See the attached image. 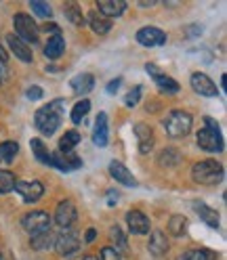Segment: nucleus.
<instances>
[{"label": "nucleus", "mask_w": 227, "mask_h": 260, "mask_svg": "<svg viewBox=\"0 0 227 260\" xmlns=\"http://www.w3.org/2000/svg\"><path fill=\"white\" fill-rule=\"evenodd\" d=\"M61 120H63V101L61 99L40 107L34 116V124L44 137L55 135L61 126Z\"/></svg>", "instance_id": "nucleus-1"}, {"label": "nucleus", "mask_w": 227, "mask_h": 260, "mask_svg": "<svg viewBox=\"0 0 227 260\" xmlns=\"http://www.w3.org/2000/svg\"><path fill=\"white\" fill-rule=\"evenodd\" d=\"M223 176H225V168L217 159H202L191 168V178L198 185H206V187L219 185L223 181Z\"/></svg>", "instance_id": "nucleus-2"}, {"label": "nucleus", "mask_w": 227, "mask_h": 260, "mask_svg": "<svg viewBox=\"0 0 227 260\" xmlns=\"http://www.w3.org/2000/svg\"><path fill=\"white\" fill-rule=\"evenodd\" d=\"M204 128L198 130L196 141H198V147L208 151V153H221L223 151V137H221V130L219 124L213 118H204Z\"/></svg>", "instance_id": "nucleus-3"}, {"label": "nucleus", "mask_w": 227, "mask_h": 260, "mask_svg": "<svg viewBox=\"0 0 227 260\" xmlns=\"http://www.w3.org/2000/svg\"><path fill=\"white\" fill-rule=\"evenodd\" d=\"M162 126H164L168 137H173V139H185L191 133L193 118H191V113H187L183 109H173L166 116V120H162Z\"/></svg>", "instance_id": "nucleus-4"}, {"label": "nucleus", "mask_w": 227, "mask_h": 260, "mask_svg": "<svg viewBox=\"0 0 227 260\" xmlns=\"http://www.w3.org/2000/svg\"><path fill=\"white\" fill-rule=\"evenodd\" d=\"M13 27H15V34H17L19 40H23L25 44L27 42H38V23L30 17V15L25 13H15V17H13Z\"/></svg>", "instance_id": "nucleus-5"}, {"label": "nucleus", "mask_w": 227, "mask_h": 260, "mask_svg": "<svg viewBox=\"0 0 227 260\" xmlns=\"http://www.w3.org/2000/svg\"><path fill=\"white\" fill-rule=\"evenodd\" d=\"M57 254L61 258H74L80 252V237L70 231V229H63L59 235H55V246Z\"/></svg>", "instance_id": "nucleus-6"}, {"label": "nucleus", "mask_w": 227, "mask_h": 260, "mask_svg": "<svg viewBox=\"0 0 227 260\" xmlns=\"http://www.w3.org/2000/svg\"><path fill=\"white\" fill-rule=\"evenodd\" d=\"M21 226L30 235L46 231V229H51V216H48V212H44V210H32V212H27L21 218Z\"/></svg>", "instance_id": "nucleus-7"}, {"label": "nucleus", "mask_w": 227, "mask_h": 260, "mask_svg": "<svg viewBox=\"0 0 227 260\" xmlns=\"http://www.w3.org/2000/svg\"><path fill=\"white\" fill-rule=\"evenodd\" d=\"M135 40L145 48H154V46H162L166 42V34L156 25H145V27L137 29Z\"/></svg>", "instance_id": "nucleus-8"}, {"label": "nucleus", "mask_w": 227, "mask_h": 260, "mask_svg": "<svg viewBox=\"0 0 227 260\" xmlns=\"http://www.w3.org/2000/svg\"><path fill=\"white\" fill-rule=\"evenodd\" d=\"M53 218H55V222L61 226V229H70V226L76 222V218H78V210H76L74 202L61 200L57 204V208H55V216Z\"/></svg>", "instance_id": "nucleus-9"}, {"label": "nucleus", "mask_w": 227, "mask_h": 260, "mask_svg": "<svg viewBox=\"0 0 227 260\" xmlns=\"http://www.w3.org/2000/svg\"><path fill=\"white\" fill-rule=\"evenodd\" d=\"M15 191L21 195L25 204H34L44 195V185L40 181H17L15 183Z\"/></svg>", "instance_id": "nucleus-10"}, {"label": "nucleus", "mask_w": 227, "mask_h": 260, "mask_svg": "<svg viewBox=\"0 0 227 260\" xmlns=\"http://www.w3.org/2000/svg\"><path fill=\"white\" fill-rule=\"evenodd\" d=\"M189 84H191V88L196 90L200 96H217V94H219L217 84H215L206 74H202V72L191 74V76H189Z\"/></svg>", "instance_id": "nucleus-11"}, {"label": "nucleus", "mask_w": 227, "mask_h": 260, "mask_svg": "<svg viewBox=\"0 0 227 260\" xmlns=\"http://www.w3.org/2000/svg\"><path fill=\"white\" fill-rule=\"evenodd\" d=\"M126 224H128V231L133 235H148L150 233V218L145 216L141 210H128L126 212Z\"/></svg>", "instance_id": "nucleus-12"}, {"label": "nucleus", "mask_w": 227, "mask_h": 260, "mask_svg": "<svg viewBox=\"0 0 227 260\" xmlns=\"http://www.w3.org/2000/svg\"><path fill=\"white\" fill-rule=\"evenodd\" d=\"M109 174H111V178L116 183H120L122 187H131V189H135L139 183H137V178L133 176V172L128 170L122 161H118V159H114V161H109Z\"/></svg>", "instance_id": "nucleus-13"}, {"label": "nucleus", "mask_w": 227, "mask_h": 260, "mask_svg": "<svg viewBox=\"0 0 227 260\" xmlns=\"http://www.w3.org/2000/svg\"><path fill=\"white\" fill-rule=\"evenodd\" d=\"M135 137H137V147H139V153H150L154 149V143H156V137H154V130L150 128V124H135Z\"/></svg>", "instance_id": "nucleus-14"}, {"label": "nucleus", "mask_w": 227, "mask_h": 260, "mask_svg": "<svg viewBox=\"0 0 227 260\" xmlns=\"http://www.w3.org/2000/svg\"><path fill=\"white\" fill-rule=\"evenodd\" d=\"M109 141V126H107V113L101 111L97 116V122H95V128H93V143L97 147H105Z\"/></svg>", "instance_id": "nucleus-15"}, {"label": "nucleus", "mask_w": 227, "mask_h": 260, "mask_svg": "<svg viewBox=\"0 0 227 260\" xmlns=\"http://www.w3.org/2000/svg\"><path fill=\"white\" fill-rule=\"evenodd\" d=\"M97 11H99L105 19H116L126 11V3L124 0H99Z\"/></svg>", "instance_id": "nucleus-16"}, {"label": "nucleus", "mask_w": 227, "mask_h": 260, "mask_svg": "<svg viewBox=\"0 0 227 260\" xmlns=\"http://www.w3.org/2000/svg\"><path fill=\"white\" fill-rule=\"evenodd\" d=\"M30 246H32V250H36V252H48L55 246V233L51 229L34 233L30 237Z\"/></svg>", "instance_id": "nucleus-17"}, {"label": "nucleus", "mask_w": 227, "mask_h": 260, "mask_svg": "<svg viewBox=\"0 0 227 260\" xmlns=\"http://www.w3.org/2000/svg\"><path fill=\"white\" fill-rule=\"evenodd\" d=\"M7 44H9V48H11V53H15V57H17L19 61H23V63H32V51H30V46L23 42V40H19L15 34H9L7 36Z\"/></svg>", "instance_id": "nucleus-18"}, {"label": "nucleus", "mask_w": 227, "mask_h": 260, "mask_svg": "<svg viewBox=\"0 0 227 260\" xmlns=\"http://www.w3.org/2000/svg\"><path fill=\"white\" fill-rule=\"evenodd\" d=\"M193 210H196V214L200 216V220H204L208 226H213V229H219V212L215 208H210L208 204L204 202H193Z\"/></svg>", "instance_id": "nucleus-19"}, {"label": "nucleus", "mask_w": 227, "mask_h": 260, "mask_svg": "<svg viewBox=\"0 0 227 260\" xmlns=\"http://www.w3.org/2000/svg\"><path fill=\"white\" fill-rule=\"evenodd\" d=\"M87 23L91 25V29L95 31L97 36H105L107 31L111 29V21H109V19H105L103 15H101L99 11H97V9H95V11H91V13L87 15Z\"/></svg>", "instance_id": "nucleus-20"}, {"label": "nucleus", "mask_w": 227, "mask_h": 260, "mask_svg": "<svg viewBox=\"0 0 227 260\" xmlns=\"http://www.w3.org/2000/svg\"><path fill=\"white\" fill-rule=\"evenodd\" d=\"M148 248H150V254H154V256L166 254V252H168V237L164 235V231H160V229L152 231Z\"/></svg>", "instance_id": "nucleus-21"}, {"label": "nucleus", "mask_w": 227, "mask_h": 260, "mask_svg": "<svg viewBox=\"0 0 227 260\" xmlns=\"http://www.w3.org/2000/svg\"><path fill=\"white\" fill-rule=\"evenodd\" d=\"M70 86L76 94H89L95 86V78H93V74H78L70 80Z\"/></svg>", "instance_id": "nucleus-22"}, {"label": "nucleus", "mask_w": 227, "mask_h": 260, "mask_svg": "<svg viewBox=\"0 0 227 260\" xmlns=\"http://www.w3.org/2000/svg\"><path fill=\"white\" fill-rule=\"evenodd\" d=\"M63 53H66V40H63V36L57 34V36H51V38H48V42H46V46H44V55H46V59L55 61V59H59Z\"/></svg>", "instance_id": "nucleus-23"}, {"label": "nucleus", "mask_w": 227, "mask_h": 260, "mask_svg": "<svg viewBox=\"0 0 227 260\" xmlns=\"http://www.w3.org/2000/svg\"><path fill=\"white\" fill-rule=\"evenodd\" d=\"M179 161H181V153L175 147H166L158 153V166H162V168H175Z\"/></svg>", "instance_id": "nucleus-24"}, {"label": "nucleus", "mask_w": 227, "mask_h": 260, "mask_svg": "<svg viewBox=\"0 0 227 260\" xmlns=\"http://www.w3.org/2000/svg\"><path fill=\"white\" fill-rule=\"evenodd\" d=\"M30 147H32V153H34V157L40 161V164L51 166V151H48V147H46V145L40 139H32L30 141Z\"/></svg>", "instance_id": "nucleus-25"}, {"label": "nucleus", "mask_w": 227, "mask_h": 260, "mask_svg": "<svg viewBox=\"0 0 227 260\" xmlns=\"http://www.w3.org/2000/svg\"><path fill=\"white\" fill-rule=\"evenodd\" d=\"M109 239H111V246H109V248H114L118 254H120V252H126L128 241H126V237H124V233H122V229H120L118 224L109 226Z\"/></svg>", "instance_id": "nucleus-26"}, {"label": "nucleus", "mask_w": 227, "mask_h": 260, "mask_svg": "<svg viewBox=\"0 0 227 260\" xmlns=\"http://www.w3.org/2000/svg\"><path fill=\"white\" fill-rule=\"evenodd\" d=\"M156 84H158V88L162 90V92H166V94H175V92H179V82H177L175 78H171V76H166V74H158L156 78Z\"/></svg>", "instance_id": "nucleus-27"}, {"label": "nucleus", "mask_w": 227, "mask_h": 260, "mask_svg": "<svg viewBox=\"0 0 227 260\" xmlns=\"http://www.w3.org/2000/svg\"><path fill=\"white\" fill-rule=\"evenodd\" d=\"M185 231H187V218H185L183 214L171 216V220H168V233H171L173 237H183Z\"/></svg>", "instance_id": "nucleus-28"}, {"label": "nucleus", "mask_w": 227, "mask_h": 260, "mask_svg": "<svg viewBox=\"0 0 227 260\" xmlns=\"http://www.w3.org/2000/svg\"><path fill=\"white\" fill-rule=\"evenodd\" d=\"M78 143H80V133H78V130H68V133L59 139V151L61 153L74 151V147Z\"/></svg>", "instance_id": "nucleus-29"}, {"label": "nucleus", "mask_w": 227, "mask_h": 260, "mask_svg": "<svg viewBox=\"0 0 227 260\" xmlns=\"http://www.w3.org/2000/svg\"><path fill=\"white\" fill-rule=\"evenodd\" d=\"M17 153H19V143H15V141H5V143H0V159L7 161V164L15 161Z\"/></svg>", "instance_id": "nucleus-30"}, {"label": "nucleus", "mask_w": 227, "mask_h": 260, "mask_svg": "<svg viewBox=\"0 0 227 260\" xmlns=\"http://www.w3.org/2000/svg\"><path fill=\"white\" fill-rule=\"evenodd\" d=\"M63 13H66V19H70V23L74 25H84L87 23V17L82 15V11H80V7L76 3H70L63 7Z\"/></svg>", "instance_id": "nucleus-31"}, {"label": "nucleus", "mask_w": 227, "mask_h": 260, "mask_svg": "<svg viewBox=\"0 0 227 260\" xmlns=\"http://www.w3.org/2000/svg\"><path fill=\"white\" fill-rule=\"evenodd\" d=\"M91 111V101L89 99H80L76 105H74V109H72V113H70V118H72V122L74 124H80L84 120V116Z\"/></svg>", "instance_id": "nucleus-32"}, {"label": "nucleus", "mask_w": 227, "mask_h": 260, "mask_svg": "<svg viewBox=\"0 0 227 260\" xmlns=\"http://www.w3.org/2000/svg\"><path fill=\"white\" fill-rule=\"evenodd\" d=\"M177 260H217V254L210 250H187Z\"/></svg>", "instance_id": "nucleus-33"}, {"label": "nucleus", "mask_w": 227, "mask_h": 260, "mask_svg": "<svg viewBox=\"0 0 227 260\" xmlns=\"http://www.w3.org/2000/svg\"><path fill=\"white\" fill-rule=\"evenodd\" d=\"M15 183H17V178L11 170H0V195L15 191Z\"/></svg>", "instance_id": "nucleus-34"}, {"label": "nucleus", "mask_w": 227, "mask_h": 260, "mask_svg": "<svg viewBox=\"0 0 227 260\" xmlns=\"http://www.w3.org/2000/svg\"><path fill=\"white\" fill-rule=\"evenodd\" d=\"M32 7V13L38 15L40 19H51V15H53V9L48 7V3H42V0H32L30 3Z\"/></svg>", "instance_id": "nucleus-35"}, {"label": "nucleus", "mask_w": 227, "mask_h": 260, "mask_svg": "<svg viewBox=\"0 0 227 260\" xmlns=\"http://www.w3.org/2000/svg\"><path fill=\"white\" fill-rule=\"evenodd\" d=\"M61 157H63V166H66V172H74V170H78L80 166H82V159H80L74 151L61 153Z\"/></svg>", "instance_id": "nucleus-36"}, {"label": "nucleus", "mask_w": 227, "mask_h": 260, "mask_svg": "<svg viewBox=\"0 0 227 260\" xmlns=\"http://www.w3.org/2000/svg\"><path fill=\"white\" fill-rule=\"evenodd\" d=\"M141 101V86H133V90H128L124 96V105L126 107H135Z\"/></svg>", "instance_id": "nucleus-37"}, {"label": "nucleus", "mask_w": 227, "mask_h": 260, "mask_svg": "<svg viewBox=\"0 0 227 260\" xmlns=\"http://www.w3.org/2000/svg\"><path fill=\"white\" fill-rule=\"evenodd\" d=\"M99 260H122V256L114 250V248H109V246H105L103 250H101V254H99Z\"/></svg>", "instance_id": "nucleus-38"}, {"label": "nucleus", "mask_w": 227, "mask_h": 260, "mask_svg": "<svg viewBox=\"0 0 227 260\" xmlns=\"http://www.w3.org/2000/svg\"><path fill=\"white\" fill-rule=\"evenodd\" d=\"M25 96H27L30 101H40L42 96H44V92H42V88H40V86H36V84H34V86H30V88H27Z\"/></svg>", "instance_id": "nucleus-39"}, {"label": "nucleus", "mask_w": 227, "mask_h": 260, "mask_svg": "<svg viewBox=\"0 0 227 260\" xmlns=\"http://www.w3.org/2000/svg\"><path fill=\"white\" fill-rule=\"evenodd\" d=\"M120 84H122V80H120V78H116V80H111V82L107 84V92H109V94H114V92H118Z\"/></svg>", "instance_id": "nucleus-40"}, {"label": "nucleus", "mask_w": 227, "mask_h": 260, "mask_svg": "<svg viewBox=\"0 0 227 260\" xmlns=\"http://www.w3.org/2000/svg\"><path fill=\"white\" fill-rule=\"evenodd\" d=\"M42 29H44V31H53V36H57V34H61V31H59V27H57L55 23H51V21H46V23L42 25Z\"/></svg>", "instance_id": "nucleus-41"}, {"label": "nucleus", "mask_w": 227, "mask_h": 260, "mask_svg": "<svg viewBox=\"0 0 227 260\" xmlns=\"http://www.w3.org/2000/svg\"><path fill=\"white\" fill-rule=\"evenodd\" d=\"M95 237H97V231H95V229H89V231L84 233V241H87V243H93Z\"/></svg>", "instance_id": "nucleus-42"}, {"label": "nucleus", "mask_w": 227, "mask_h": 260, "mask_svg": "<svg viewBox=\"0 0 227 260\" xmlns=\"http://www.w3.org/2000/svg\"><path fill=\"white\" fill-rule=\"evenodd\" d=\"M116 200H118L116 191H109V193H107V206H116Z\"/></svg>", "instance_id": "nucleus-43"}, {"label": "nucleus", "mask_w": 227, "mask_h": 260, "mask_svg": "<svg viewBox=\"0 0 227 260\" xmlns=\"http://www.w3.org/2000/svg\"><path fill=\"white\" fill-rule=\"evenodd\" d=\"M7 61H9V53L3 48V44H0V63H7Z\"/></svg>", "instance_id": "nucleus-44"}, {"label": "nucleus", "mask_w": 227, "mask_h": 260, "mask_svg": "<svg viewBox=\"0 0 227 260\" xmlns=\"http://www.w3.org/2000/svg\"><path fill=\"white\" fill-rule=\"evenodd\" d=\"M82 260H99V258L93 256V254H87V256H82Z\"/></svg>", "instance_id": "nucleus-45"}, {"label": "nucleus", "mask_w": 227, "mask_h": 260, "mask_svg": "<svg viewBox=\"0 0 227 260\" xmlns=\"http://www.w3.org/2000/svg\"><path fill=\"white\" fill-rule=\"evenodd\" d=\"M5 74V63H0V76Z\"/></svg>", "instance_id": "nucleus-46"}, {"label": "nucleus", "mask_w": 227, "mask_h": 260, "mask_svg": "<svg viewBox=\"0 0 227 260\" xmlns=\"http://www.w3.org/2000/svg\"><path fill=\"white\" fill-rule=\"evenodd\" d=\"M0 260H3V258H0Z\"/></svg>", "instance_id": "nucleus-47"}]
</instances>
